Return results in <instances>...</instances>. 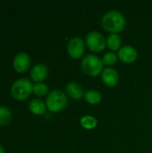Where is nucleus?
I'll list each match as a JSON object with an SVG mask.
<instances>
[{
    "instance_id": "obj_17",
    "label": "nucleus",
    "mask_w": 152,
    "mask_h": 153,
    "mask_svg": "<svg viewBox=\"0 0 152 153\" xmlns=\"http://www.w3.org/2000/svg\"><path fill=\"white\" fill-rule=\"evenodd\" d=\"M12 119V112L5 107H0V126H5Z\"/></svg>"
},
{
    "instance_id": "obj_7",
    "label": "nucleus",
    "mask_w": 152,
    "mask_h": 153,
    "mask_svg": "<svg viewBox=\"0 0 152 153\" xmlns=\"http://www.w3.org/2000/svg\"><path fill=\"white\" fill-rule=\"evenodd\" d=\"M117 56L120 61L125 64H131L133 63L137 57H138V52L137 50L129 45L123 46L118 51H117Z\"/></svg>"
},
{
    "instance_id": "obj_13",
    "label": "nucleus",
    "mask_w": 152,
    "mask_h": 153,
    "mask_svg": "<svg viewBox=\"0 0 152 153\" xmlns=\"http://www.w3.org/2000/svg\"><path fill=\"white\" fill-rule=\"evenodd\" d=\"M107 47L112 52L118 51L122 48V39L119 34H110L107 38Z\"/></svg>"
},
{
    "instance_id": "obj_10",
    "label": "nucleus",
    "mask_w": 152,
    "mask_h": 153,
    "mask_svg": "<svg viewBox=\"0 0 152 153\" xmlns=\"http://www.w3.org/2000/svg\"><path fill=\"white\" fill-rule=\"evenodd\" d=\"M65 92L73 100H82L84 98V94H85L82 86L75 82H69L65 86Z\"/></svg>"
},
{
    "instance_id": "obj_5",
    "label": "nucleus",
    "mask_w": 152,
    "mask_h": 153,
    "mask_svg": "<svg viewBox=\"0 0 152 153\" xmlns=\"http://www.w3.org/2000/svg\"><path fill=\"white\" fill-rule=\"evenodd\" d=\"M85 44L91 52L99 53L105 50L107 47V39L100 32L93 30L87 34L85 38Z\"/></svg>"
},
{
    "instance_id": "obj_16",
    "label": "nucleus",
    "mask_w": 152,
    "mask_h": 153,
    "mask_svg": "<svg viewBox=\"0 0 152 153\" xmlns=\"http://www.w3.org/2000/svg\"><path fill=\"white\" fill-rule=\"evenodd\" d=\"M101 60L104 65H107L108 67H111L116 63V61L118 60V56H117V54H116L115 52L109 51V52H107L102 56Z\"/></svg>"
},
{
    "instance_id": "obj_11",
    "label": "nucleus",
    "mask_w": 152,
    "mask_h": 153,
    "mask_svg": "<svg viewBox=\"0 0 152 153\" xmlns=\"http://www.w3.org/2000/svg\"><path fill=\"white\" fill-rule=\"evenodd\" d=\"M47 74H48L47 67L43 64H38L34 65L30 71V77L37 83L42 82L47 77Z\"/></svg>"
},
{
    "instance_id": "obj_20",
    "label": "nucleus",
    "mask_w": 152,
    "mask_h": 153,
    "mask_svg": "<svg viewBox=\"0 0 152 153\" xmlns=\"http://www.w3.org/2000/svg\"><path fill=\"white\" fill-rule=\"evenodd\" d=\"M151 115H152V112H151Z\"/></svg>"
},
{
    "instance_id": "obj_3",
    "label": "nucleus",
    "mask_w": 152,
    "mask_h": 153,
    "mask_svg": "<svg viewBox=\"0 0 152 153\" xmlns=\"http://www.w3.org/2000/svg\"><path fill=\"white\" fill-rule=\"evenodd\" d=\"M68 103L66 94L61 90H54L48 93L46 105L49 111L56 113L64 110Z\"/></svg>"
},
{
    "instance_id": "obj_18",
    "label": "nucleus",
    "mask_w": 152,
    "mask_h": 153,
    "mask_svg": "<svg viewBox=\"0 0 152 153\" xmlns=\"http://www.w3.org/2000/svg\"><path fill=\"white\" fill-rule=\"evenodd\" d=\"M33 92L39 97L45 96L48 92V87L43 82H38L33 85Z\"/></svg>"
},
{
    "instance_id": "obj_2",
    "label": "nucleus",
    "mask_w": 152,
    "mask_h": 153,
    "mask_svg": "<svg viewBox=\"0 0 152 153\" xmlns=\"http://www.w3.org/2000/svg\"><path fill=\"white\" fill-rule=\"evenodd\" d=\"M102 60L96 55L87 54L85 55L81 62V67L82 72L91 77H96L103 72Z\"/></svg>"
},
{
    "instance_id": "obj_19",
    "label": "nucleus",
    "mask_w": 152,
    "mask_h": 153,
    "mask_svg": "<svg viewBox=\"0 0 152 153\" xmlns=\"http://www.w3.org/2000/svg\"><path fill=\"white\" fill-rule=\"evenodd\" d=\"M0 153H4V148H3V146L0 144Z\"/></svg>"
},
{
    "instance_id": "obj_8",
    "label": "nucleus",
    "mask_w": 152,
    "mask_h": 153,
    "mask_svg": "<svg viewBox=\"0 0 152 153\" xmlns=\"http://www.w3.org/2000/svg\"><path fill=\"white\" fill-rule=\"evenodd\" d=\"M119 74L112 67H107L101 74V80L103 83L110 88L116 87L119 82Z\"/></svg>"
},
{
    "instance_id": "obj_1",
    "label": "nucleus",
    "mask_w": 152,
    "mask_h": 153,
    "mask_svg": "<svg viewBox=\"0 0 152 153\" xmlns=\"http://www.w3.org/2000/svg\"><path fill=\"white\" fill-rule=\"evenodd\" d=\"M101 25L103 29L106 31L110 32V34H118L125 30L126 20L121 12L111 10L103 14L101 18Z\"/></svg>"
},
{
    "instance_id": "obj_4",
    "label": "nucleus",
    "mask_w": 152,
    "mask_h": 153,
    "mask_svg": "<svg viewBox=\"0 0 152 153\" xmlns=\"http://www.w3.org/2000/svg\"><path fill=\"white\" fill-rule=\"evenodd\" d=\"M33 91V85L31 82L26 78H21L13 82L11 88L12 96L17 100H23L27 99Z\"/></svg>"
},
{
    "instance_id": "obj_6",
    "label": "nucleus",
    "mask_w": 152,
    "mask_h": 153,
    "mask_svg": "<svg viewBox=\"0 0 152 153\" xmlns=\"http://www.w3.org/2000/svg\"><path fill=\"white\" fill-rule=\"evenodd\" d=\"M86 44L80 37H73L67 43V53L73 59H80L83 56Z\"/></svg>"
},
{
    "instance_id": "obj_14",
    "label": "nucleus",
    "mask_w": 152,
    "mask_h": 153,
    "mask_svg": "<svg viewBox=\"0 0 152 153\" xmlns=\"http://www.w3.org/2000/svg\"><path fill=\"white\" fill-rule=\"evenodd\" d=\"M84 100L90 105H98L102 100V96L99 91L96 90H89L85 91Z\"/></svg>"
},
{
    "instance_id": "obj_12",
    "label": "nucleus",
    "mask_w": 152,
    "mask_h": 153,
    "mask_svg": "<svg viewBox=\"0 0 152 153\" xmlns=\"http://www.w3.org/2000/svg\"><path fill=\"white\" fill-rule=\"evenodd\" d=\"M29 108H30V112L37 116L44 115L47 108V105L41 100H39V99L32 100L29 104Z\"/></svg>"
},
{
    "instance_id": "obj_9",
    "label": "nucleus",
    "mask_w": 152,
    "mask_h": 153,
    "mask_svg": "<svg viewBox=\"0 0 152 153\" xmlns=\"http://www.w3.org/2000/svg\"><path fill=\"white\" fill-rule=\"evenodd\" d=\"M30 65V57L26 53H19L13 59V66L17 73L26 72Z\"/></svg>"
},
{
    "instance_id": "obj_15",
    "label": "nucleus",
    "mask_w": 152,
    "mask_h": 153,
    "mask_svg": "<svg viewBox=\"0 0 152 153\" xmlns=\"http://www.w3.org/2000/svg\"><path fill=\"white\" fill-rule=\"evenodd\" d=\"M80 125L82 128L86 130H92L96 128L98 126V121L96 117L90 116V115H86L81 117L80 119Z\"/></svg>"
}]
</instances>
